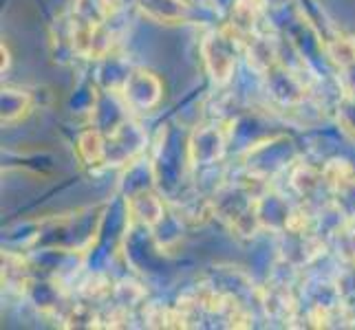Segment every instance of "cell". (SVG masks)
Here are the masks:
<instances>
[{
	"label": "cell",
	"instance_id": "cell-1",
	"mask_svg": "<svg viewBox=\"0 0 355 330\" xmlns=\"http://www.w3.org/2000/svg\"><path fill=\"white\" fill-rule=\"evenodd\" d=\"M241 40L243 35L232 29L230 24L205 35V40L201 44V53H203L205 68L216 84H225L232 77V73H234L236 57L241 51Z\"/></svg>",
	"mask_w": 355,
	"mask_h": 330
},
{
	"label": "cell",
	"instance_id": "cell-2",
	"mask_svg": "<svg viewBox=\"0 0 355 330\" xmlns=\"http://www.w3.org/2000/svg\"><path fill=\"white\" fill-rule=\"evenodd\" d=\"M124 97L135 108H141V110L153 108L159 102V97H162V84H159V80L153 73L137 71L126 80Z\"/></svg>",
	"mask_w": 355,
	"mask_h": 330
},
{
	"label": "cell",
	"instance_id": "cell-3",
	"mask_svg": "<svg viewBox=\"0 0 355 330\" xmlns=\"http://www.w3.org/2000/svg\"><path fill=\"white\" fill-rule=\"evenodd\" d=\"M144 16H148L157 22L173 24L179 20H186L188 5L183 0H137Z\"/></svg>",
	"mask_w": 355,
	"mask_h": 330
},
{
	"label": "cell",
	"instance_id": "cell-4",
	"mask_svg": "<svg viewBox=\"0 0 355 330\" xmlns=\"http://www.w3.org/2000/svg\"><path fill=\"white\" fill-rule=\"evenodd\" d=\"M265 9V0H236V5L232 7V22L230 27L239 31L243 38L254 31L256 22Z\"/></svg>",
	"mask_w": 355,
	"mask_h": 330
},
{
	"label": "cell",
	"instance_id": "cell-5",
	"mask_svg": "<svg viewBox=\"0 0 355 330\" xmlns=\"http://www.w3.org/2000/svg\"><path fill=\"white\" fill-rule=\"evenodd\" d=\"M128 210H130L132 218L139 220V223L146 227L157 225L164 216L162 201H159L157 196H153L150 192H141V194H137V196H132L128 203Z\"/></svg>",
	"mask_w": 355,
	"mask_h": 330
},
{
	"label": "cell",
	"instance_id": "cell-6",
	"mask_svg": "<svg viewBox=\"0 0 355 330\" xmlns=\"http://www.w3.org/2000/svg\"><path fill=\"white\" fill-rule=\"evenodd\" d=\"M78 150H80V156L89 165H97V163H104L106 161V145H104V139H102V134H97L93 130L82 134L80 141H78Z\"/></svg>",
	"mask_w": 355,
	"mask_h": 330
},
{
	"label": "cell",
	"instance_id": "cell-7",
	"mask_svg": "<svg viewBox=\"0 0 355 330\" xmlns=\"http://www.w3.org/2000/svg\"><path fill=\"white\" fill-rule=\"evenodd\" d=\"M248 55H250V64L259 71H269L276 62V44L269 42L267 38H256L248 46Z\"/></svg>",
	"mask_w": 355,
	"mask_h": 330
},
{
	"label": "cell",
	"instance_id": "cell-8",
	"mask_svg": "<svg viewBox=\"0 0 355 330\" xmlns=\"http://www.w3.org/2000/svg\"><path fill=\"white\" fill-rule=\"evenodd\" d=\"M329 57H331V62L338 64L340 68H355V38H345V35H340V38L329 42Z\"/></svg>",
	"mask_w": 355,
	"mask_h": 330
},
{
	"label": "cell",
	"instance_id": "cell-9",
	"mask_svg": "<svg viewBox=\"0 0 355 330\" xmlns=\"http://www.w3.org/2000/svg\"><path fill=\"white\" fill-rule=\"evenodd\" d=\"M338 212L345 214L351 223H355V174L347 181H342L340 185L334 187Z\"/></svg>",
	"mask_w": 355,
	"mask_h": 330
},
{
	"label": "cell",
	"instance_id": "cell-10",
	"mask_svg": "<svg viewBox=\"0 0 355 330\" xmlns=\"http://www.w3.org/2000/svg\"><path fill=\"white\" fill-rule=\"evenodd\" d=\"M29 104V97L22 95L18 91H3V119L5 121H11L16 119L24 108Z\"/></svg>",
	"mask_w": 355,
	"mask_h": 330
},
{
	"label": "cell",
	"instance_id": "cell-11",
	"mask_svg": "<svg viewBox=\"0 0 355 330\" xmlns=\"http://www.w3.org/2000/svg\"><path fill=\"white\" fill-rule=\"evenodd\" d=\"M353 176V167L347 163V161H342V158H334V161H329L327 167L322 169V178L329 183L331 187L340 185L342 181H347Z\"/></svg>",
	"mask_w": 355,
	"mask_h": 330
},
{
	"label": "cell",
	"instance_id": "cell-12",
	"mask_svg": "<svg viewBox=\"0 0 355 330\" xmlns=\"http://www.w3.org/2000/svg\"><path fill=\"white\" fill-rule=\"evenodd\" d=\"M338 119L351 137H355V93L347 95L338 106Z\"/></svg>",
	"mask_w": 355,
	"mask_h": 330
}]
</instances>
